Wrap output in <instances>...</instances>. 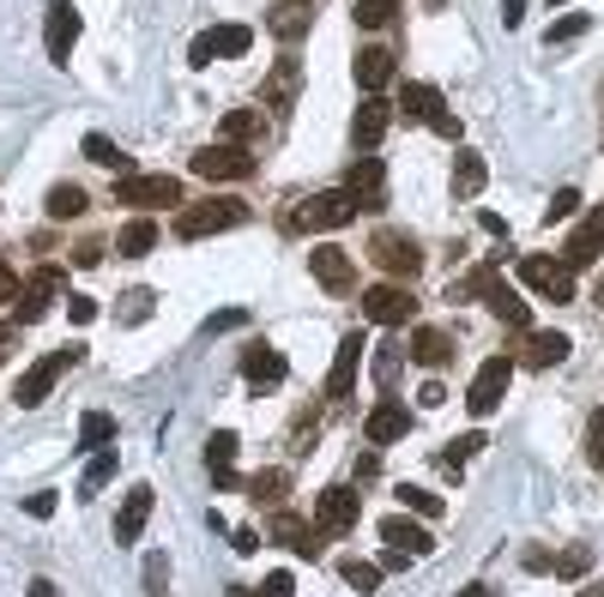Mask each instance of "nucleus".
<instances>
[{"label": "nucleus", "instance_id": "b1692460", "mask_svg": "<svg viewBox=\"0 0 604 597\" xmlns=\"http://www.w3.org/2000/svg\"><path fill=\"white\" fill-rule=\"evenodd\" d=\"M345 187H351V194H357V206H363V211H375V206H382V199H387V182H382V157H357V163H351V182H345Z\"/></svg>", "mask_w": 604, "mask_h": 597}, {"label": "nucleus", "instance_id": "5fc2aeb1", "mask_svg": "<svg viewBox=\"0 0 604 597\" xmlns=\"http://www.w3.org/2000/svg\"><path fill=\"white\" fill-rule=\"evenodd\" d=\"M520 568H526V573H556V556H551V549H526Z\"/></svg>", "mask_w": 604, "mask_h": 597}, {"label": "nucleus", "instance_id": "f3484780", "mask_svg": "<svg viewBox=\"0 0 604 597\" xmlns=\"http://www.w3.org/2000/svg\"><path fill=\"white\" fill-rule=\"evenodd\" d=\"M599 254H604V211H587V218L575 223V235H568L563 260L580 272V266H599Z\"/></svg>", "mask_w": 604, "mask_h": 597}, {"label": "nucleus", "instance_id": "c9c22d12", "mask_svg": "<svg viewBox=\"0 0 604 597\" xmlns=\"http://www.w3.org/2000/svg\"><path fill=\"white\" fill-rule=\"evenodd\" d=\"M242 489H249V495H254V501H261V507H285L290 471H254V477L242 483Z\"/></svg>", "mask_w": 604, "mask_h": 597}, {"label": "nucleus", "instance_id": "412c9836", "mask_svg": "<svg viewBox=\"0 0 604 597\" xmlns=\"http://www.w3.org/2000/svg\"><path fill=\"white\" fill-rule=\"evenodd\" d=\"M411 363L442 375V368L454 363V338H447L442 326H418V332H411Z\"/></svg>", "mask_w": 604, "mask_h": 597}, {"label": "nucleus", "instance_id": "72a5a7b5", "mask_svg": "<svg viewBox=\"0 0 604 597\" xmlns=\"http://www.w3.org/2000/svg\"><path fill=\"white\" fill-rule=\"evenodd\" d=\"M387 78H394V54H387V49H363V54H357V85H363L369 97L382 92Z\"/></svg>", "mask_w": 604, "mask_h": 597}, {"label": "nucleus", "instance_id": "6ab92c4d", "mask_svg": "<svg viewBox=\"0 0 604 597\" xmlns=\"http://www.w3.org/2000/svg\"><path fill=\"white\" fill-rule=\"evenodd\" d=\"M273 537H278L285 549H297L302 561H315L321 549H327V544H321V532H315V525H309V520H297V513H285V507L273 513Z\"/></svg>", "mask_w": 604, "mask_h": 597}, {"label": "nucleus", "instance_id": "0eeeda50", "mask_svg": "<svg viewBox=\"0 0 604 597\" xmlns=\"http://www.w3.org/2000/svg\"><path fill=\"white\" fill-rule=\"evenodd\" d=\"M116 199H121V206H140V211L182 206V182H176V175H121Z\"/></svg>", "mask_w": 604, "mask_h": 597}, {"label": "nucleus", "instance_id": "9d476101", "mask_svg": "<svg viewBox=\"0 0 604 597\" xmlns=\"http://www.w3.org/2000/svg\"><path fill=\"white\" fill-rule=\"evenodd\" d=\"M194 175H206V182H249L254 175V157L242 151V145H206V151H194Z\"/></svg>", "mask_w": 604, "mask_h": 597}, {"label": "nucleus", "instance_id": "680f3d73", "mask_svg": "<svg viewBox=\"0 0 604 597\" xmlns=\"http://www.w3.org/2000/svg\"><path fill=\"white\" fill-rule=\"evenodd\" d=\"M25 592H31V597H61V592H55V580H31Z\"/></svg>", "mask_w": 604, "mask_h": 597}, {"label": "nucleus", "instance_id": "338daca9", "mask_svg": "<svg viewBox=\"0 0 604 597\" xmlns=\"http://www.w3.org/2000/svg\"><path fill=\"white\" fill-rule=\"evenodd\" d=\"M551 7H575V0H551Z\"/></svg>", "mask_w": 604, "mask_h": 597}, {"label": "nucleus", "instance_id": "7c9ffc66", "mask_svg": "<svg viewBox=\"0 0 604 597\" xmlns=\"http://www.w3.org/2000/svg\"><path fill=\"white\" fill-rule=\"evenodd\" d=\"M85 206H92V199H85V187H80V182H55V187H49V199H43V211H49L55 223L85 218Z\"/></svg>", "mask_w": 604, "mask_h": 597}, {"label": "nucleus", "instance_id": "a19ab883", "mask_svg": "<svg viewBox=\"0 0 604 597\" xmlns=\"http://www.w3.org/2000/svg\"><path fill=\"white\" fill-rule=\"evenodd\" d=\"M399 368H406V351H399V344H382V351H375V380H382V392H394Z\"/></svg>", "mask_w": 604, "mask_h": 597}, {"label": "nucleus", "instance_id": "a211bd4d", "mask_svg": "<svg viewBox=\"0 0 604 597\" xmlns=\"http://www.w3.org/2000/svg\"><path fill=\"white\" fill-rule=\"evenodd\" d=\"M363 435H369L375 447H394V441H406V435H411V411H406L399 399H382L375 411H369Z\"/></svg>", "mask_w": 604, "mask_h": 597}, {"label": "nucleus", "instance_id": "79ce46f5", "mask_svg": "<svg viewBox=\"0 0 604 597\" xmlns=\"http://www.w3.org/2000/svg\"><path fill=\"white\" fill-rule=\"evenodd\" d=\"M556 573H563V580H587V573H592V549L587 544H568L563 556H556Z\"/></svg>", "mask_w": 604, "mask_h": 597}, {"label": "nucleus", "instance_id": "e433bc0d", "mask_svg": "<svg viewBox=\"0 0 604 597\" xmlns=\"http://www.w3.org/2000/svg\"><path fill=\"white\" fill-rule=\"evenodd\" d=\"M339 580L351 585V592H375V585H382V561H363V556H345L339 561Z\"/></svg>", "mask_w": 604, "mask_h": 597}, {"label": "nucleus", "instance_id": "39448f33", "mask_svg": "<svg viewBox=\"0 0 604 597\" xmlns=\"http://www.w3.org/2000/svg\"><path fill=\"white\" fill-rule=\"evenodd\" d=\"M80 356H85V344H67V351H55V356H43V363H31V368H25V380L13 387V399L25 404V411H31V404H43V399L55 392V380L67 375V368H80Z\"/></svg>", "mask_w": 604, "mask_h": 597}, {"label": "nucleus", "instance_id": "7ed1b4c3", "mask_svg": "<svg viewBox=\"0 0 604 597\" xmlns=\"http://www.w3.org/2000/svg\"><path fill=\"white\" fill-rule=\"evenodd\" d=\"M357 194L351 187H333V194H315V199H302L297 211L285 218V230H345V223L357 218Z\"/></svg>", "mask_w": 604, "mask_h": 597}, {"label": "nucleus", "instance_id": "603ef678", "mask_svg": "<svg viewBox=\"0 0 604 597\" xmlns=\"http://www.w3.org/2000/svg\"><path fill=\"white\" fill-rule=\"evenodd\" d=\"M55 507H61V501H55V489L25 495V513H31V520H55Z\"/></svg>", "mask_w": 604, "mask_h": 597}, {"label": "nucleus", "instance_id": "8fccbe9b", "mask_svg": "<svg viewBox=\"0 0 604 597\" xmlns=\"http://www.w3.org/2000/svg\"><path fill=\"white\" fill-rule=\"evenodd\" d=\"M575 211H580V194H575V187H563V194L551 199V211H544V223L556 230V223H563V218H575Z\"/></svg>", "mask_w": 604, "mask_h": 597}, {"label": "nucleus", "instance_id": "69168bd1", "mask_svg": "<svg viewBox=\"0 0 604 597\" xmlns=\"http://www.w3.org/2000/svg\"><path fill=\"white\" fill-rule=\"evenodd\" d=\"M460 597H496V592H490V585H466Z\"/></svg>", "mask_w": 604, "mask_h": 597}, {"label": "nucleus", "instance_id": "a878e982", "mask_svg": "<svg viewBox=\"0 0 604 597\" xmlns=\"http://www.w3.org/2000/svg\"><path fill=\"white\" fill-rule=\"evenodd\" d=\"M399 115L435 127V121L447 115V109H442V92H435V85H406V92H399Z\"/></svg>", "mask_w": 604, "mask_h": 597}, {"label": "nucleus", "instance_id": "cd10ccee", "mask_svg": "<svg viewBox=\"0 0 604 597\" xmlns=\"http://www.w3.org/2000/svg\"><path fill=\"white\" fill-rule=\"evenodd\" d=\"M382 537H387L394 549H411V556H430V549H435V537L423 532L411 513H394V520H382Z\"/></svg>", "mask_w": 604, "mask_h": 597}, {"label": "nucleus", "instance_id": "c03bdc74", "mask_svg": "<svg viewBox=\"0 0 604 597\" xmlns=\"http://www.w3.org/2000/svg\"><path fill=\"white\" fill-rule=\"evenodd\" d=\"M152 290H128V296H121V326H140V320H152Z\"/></svg>", "mask_w": 604, "mask_h": 597}, {"label": "nucleus", "instance_id": "ea45409f", "mask_svg": "<svg viewBox=\"0 0 604 597\" xmlns=\"http://www.w3.org/2000/svg\"><path fill=\"white\" fill-rule=\"evenodd\" d=\"M587 31H592V13H563L551 31H544V49H563V42L587 37Z\"/></svg>", "mask_w": 604, "mask_h": 597}, {"label": "nucleus", "instance_id": "37998d69", "mask_svg": "<svg viewBox=\"0 0 604 597\" xmlns=\"http://www.w3.org/2000/svg\"><path fill=\"white\" fill-rule=\"evenodd\" d=\"M394 13H399V0H357V25L363 31H382Z\"/></svg>", "mask_w": 604, "mask_h": 597}, {"label": "nucleus", "instance_id": "ddd939ff", "mask_svg": "<svg viewBox=\"0 0 604 597\" xmlns=\"http://www.w3.org/2000/svg\"><path fill=\"white\" fill-rule=\"evenodd\" d=\"M152 507H158V489H152V483H133L121 513H116V544H140L145 525H152Z\"/></svg>", "mask_w": 604, "mask_h": 597}, {"label": "nucleus", "instance_id": "2f4dec72", "mask_svg": "<svg viewBox=\"0 0 604 597\" xmlns=\"http://www.w3.org/2000/svg\"><path fill=\"white\" fill-rule=\"evenodd\" d=\"M490 187V163L478 151H460V163H454V199H478Z\"/></svg>", "mask_w": 604, "mask_h": 597}, {"label": "nucleus", "instance_id": "774afa93", "mask_svg": "<svg viewBox=\"0 0 604 597\" xmlns=\"http://www.w3.org/2000/svg\"><path fill=\"white\" fill-rule=\"evenodd\" d=\"M302 7H309V0H302Z\"/></svg>", "mask_w": 604, "mask_h": 597}, {"label": "nucleus", "instance_id": "bf43d9fd", "mask_svg": "<svg viewBox=\"0 0 604 597\" xmlns=\"http://www.w3.org/2000/svg\"><path fill=\"white\" fill-rule=\"evenodd\" d=\"M0 302H19V278H13V266L0 260Z\"/></svg>", "mask_w": 604, "mask_h": 597}, {"label": "nucleus", "instance_id": "09e8293b", "mask_svg": "<svg viewBox=\"0 0 604 597\" xmlns=\"http://www.w3.org/2000/svg\"><path fill=\"white\" fill-rule=\"evenodd\" d=\"M484 447H490V441H484V435H478V429H472V435H460V441H447V465L460 471L466 459H478V453H484Z\"/></svg>", "mask_w": 604, "mask_h": 597}, {"label": "nucleus", "instance_id": "c756f323", "mask_svg": "<svg viewBox=\"0 0 604 597\" xmlns=\"http://www.w3.org/2000/svg\"><path fill=\"white\" fill-rule=\"evenodd\" d=\"M266 133V109H230V115L218 121V139L224 145H249Z\"/></svg>", "mask_w": 604, "mask_h": 597}, {"label": "nucleus", "instance_id": "6e6d98bb", "mask_svg": "<svg viewBox=\"0 0 604 597\" xmlns=\"http://www.w3.org/2000/svg\"><path fill=\"white\" fill-rule=\"evenodd\" d=\"M254 592H261V597H290V592H297V580H290V573H266V585H254Z\"/></svg>", "mask_w": 604, "mask_h": 597}, {"label": "nucleus", "instance_id": "bb28decb", "mask_svg": "<svg viewBox=\"0 0 604 597\" xmlns=\"http://www.w3.org/2000/svg\"><path fill=\"white\" fill-rule=\"evenodd\" d=\"M568 344L563 332H526V351H520V363H532V368H556V363H568Z\"/></svg>", "mask_w": 604, "mask_h": 597}, {"label": "nucleus", "instance_id": "864d4df0", "mask_svg": "<svg viewBox=\"0 0 604 597\" xmlns=\"http://www.w3.org/2000/svg\"><path fill=\"white\" fill-rule=\"evenodd\" d=\"M237 326H249V314H242V308H224V314H212V320H206V332H237Z\"/></svg>", "mask_w": 604, "mask_h": 597}, {"label": "nucleus", "instance_id": "58836bf2", "mask_svg": "<svg viewBox=\"0 0 604 597\" xmlns=\"http://www.w3.org/2000/svg\"><path fill=\"white\" fill-rule=\"evenodd\" d=\"M116 441V416L109 411H85L80 416V447H109Z\"/></svg>", "mask_w": 604, "mask_h": 597}, {"label": "nucleus", "instance_id": "20e7f679", "mask_svg": "<svg viewBox=\"0 0 604 597\" xmlns=\"http://www.w3.org/2000/svg\"><path fill=\"white\" fill-rule=\"evenodd\" d=\"M369 260L382 266L387 278L411 284V278L423 272V247H418V235H406V230H375V242H369Z\"/></svg>", "mask_w": 604, "mask_h": 597}, {"label": "nucleus", "instance_id": "9b49d317", "mask_svg": "<svg viewBox=\"0 0 604 597\" xmlns=\"http://www.w3.org/2000/svg\"><path fill=\"white\" fill-rule=\"evenodd\" d=\"M254 49V31L249 25H212L194 37V49H188V66H212L218 54H249Z\"/></svg>", "mask_w": 604, "mask_h": 597}, {"label": "nucleus", "instance_id": "4c0bfd02", "mask_svg": "<svg viewBox=\"0 0 604 597\" xmlns=\"http://www.w3.org/2000/svg\"><path fill=\"white\" fill-rule=\"evenodd\" d=\"M85 157H92L97 169H116V175H133V163L116 151V139H104V133H85Z\"/></svg>", "mask_w": 604, "mask_h": 597}, {"label": "nucleus", "instance_id": "6e6552de", "mask_svg": "<svg viewBox=\"0 0 604 597\" xmlns=\"http://www.w3.org/2000/svg\"><path fill=\"white\" fill-rule=\"evenodd\" d=\"M357 513H363V501H357V489H345V483L315 495V532L321 537H345L357 525Z\"/></svg>", "mask_w": 604, "mask_h": 597}, {"label": "nucleus", "instance_id": "473e14b6", "mask_svg": "<svg viewBox=\"0 0 604 597\" xmlns=\"http://www.w3.org/2000/svg\"><path fill=\"white\" fill-rule=\"evenodd\" d=\"M152 247H158V223H152V218L121 223V235H116V254H121V260H140V254H152Z\"/></svg>", "mask_w": 604, "mask_h": 597}, {"label": "nucleus", "instance_id": "f8f14e48", "mask_svg": "<svg viewBox=\"0 0 604 597\" xmlns=\"http://www.w3.org/2000/svg\"><path fill=\"white\" fill-rule=\"evenodd\" d=\"M411 314H418V302H411L406 284H375V290H363V320H375V326H406Z\"/></svg>", "mask_w": 604, "mask_h": 597}, {"label": "nucleus", "instance_id": "2eb2a0df", "mask_svg": "<svg viewBox=\"0 0 604 597\" xmlns=\"http://www.w3.org/2000/svg\"><path fill=\"white\" fill-rule=\"evenodd\" d=\"M43 42H49L55 66L73 61V42H80V13H73V0H49V31H43Z\"/></svg>", "mask_w": 604, "mask_h": 597}, {"label": "nucleus", "instance_id": "c85d7f7f", "mask_svg": "<svg viewBox=\"0 0 604 597\" xmlns=\"http://www.w3.org/2000/svg\"><path fill=\"white\" fill-rule=\"evenodd\" d=\"M297 92H302V61H297V54H285V61H278L273 73H266V103L285 109Z\"/></svg>", "mask_w": 604, "mask_h": 597}, {"label": "nucleus", "instance_id": "a18cd8bd", "mask_svg": "<svg viewBox=\"0 0 604 597\" xmlns=\"http://www.w3.org/2000/svg\"><path fill=\"white\" fill-rule=\"evenodd\" d=\"M109 477H116V453H97L92 465H85V483H80V495H97Z\"/></svg>", "mask_w": 604, "mask_h": 597}, {"label": "nucleus", "instance_id": "dca6fc26", "mask_svg": "<svg viewBox=\"0 0 604 597\" xmlns=\"http://www.w3.org/2000/svg\"><path fill=\"white\" fill-rule=\"evenodd\" d=\"M55 296H61V272H55V266H43V272H31V284L19 290V302H13L19 326L43 320V314H49V302H55Z\"/></svg>", "mask_w": 604, "mask_h": 597}, {"label": "nucleus", "instance_id": "f03ea898", "mask_svg": "<svg viewBox=\"0 0 604 597\" xmlns=\"http://www.w3.org/2000/svg\"><path fill=\"white\" fill-rule=\"evenodd\" d=\"M460 290L484 296V302H490V314H496V320H508L514 332H532V308L520 302V290H508V284H502V272H496V266H478V272L466 278V284H454V296H460Z\"/></svg>", "mask_w": 604, "mask_h": 597}, {"label": "nucleus", "instance_id": "4d7b16f0", "mask_svg": "<svg viewBox=\"0 0 604 597\" xmlns=\"http://www.w3.org/2000/svg\"><path fill=\"white\" fill-rule=\"evenodd\" d=\"M67 314H73V326H92L97 320V302L92 296H73V302H67Z\"/></svg>", "mask_w": 604, "mask_h": 597}, {"label": "nucleus", "instance_id": "aec40b11", "mask_svg": "<svg viewBox=\"0 0 604 597\" xmlns=\"http://www.w3.org/2000/svg\"><path fill=\"white\" fill-rule=\"evenodd\" d=\"M242 375H249V387L266 392L290 375V363H285V351H273V344H249V351H242Z\"/></svg>", "mask_w": 604, "mask_h": 597}, {"label": "nucleus", "instance_id": "49530a36", "mask_svg": "<svg viewBox=\"0 0 604 597\" xmlns=\"http://www.w3.org/2000/svg\"><path fill=\"white\" fill-rule=\"evenodd\" d=\"M145 592L170 597V556H145Z\"/></svg>", "mask_w": 604, "mask_h": 597}, {"label": "nucleus", "instance_id": "de8ad7c7", "mask_svg": "<svg viewBox=\"0 0 604 597\" xmlns=\"http://www.w3.org/2000/svg\"><path fill=\"white\" fill-rule=\"evenodd\" d=\"M399 501H406L411 513H418V520H435V513H442V495H430V489H411V483L399 489Z\"/></svg>", "mask_w": 604, "mask_h": 597}, {"label": "nucleus", "instance_id": "052dcab7", "mask_svg": "<svg viewBox=\"0 0 604 597\" xmlns=\"http://www.w3.org/2000/svg\"><path fill=\"white\" fill-rule=\"evenodd\" d=\"M520 19H526V0H502V25H520Z\"/></svg>", "mask_w": 604, "mask_h": 597}, {"label": "nucleus", "instance_id": "e2e57ef3", "mask_svg": "<svg viewBox=\"0 0 604 597\" xmlns=\"http://www.w3.org/2000/svg\"><path fill=\"white\" fill-rule=\"evenodd\" d=\"M13 356V326H0V363Z\"/></svg>", "mask_w": 604, "mask_h": 597}, {"label": "nucleus", "instance_id": "f257e3e1", "mask_svg": "<svg viewBox=\"0 0 604 597\" xmlns=\"http://www.w3.org/2000/svg\"><path fill=\"white\" fill-rule=\"evenodd\" d=\"M237 223H249V206H242V199H224V194L176 211V235H182V242H206V235L237 230Z\"/></svg>", "mask_w": 604, "mask_h": 597}, {"label": "nucleus", "instance_id": "1a4fd4ad", "mask_svg": "<svg viewBox=\"0 0 604 597\" xmlns=\"http://www.w3.org/2000/svg\"><path fill=\"white\" fill-rule=\"evenodd\" d=\"M508 380H514V356H490V363L472 375V392H466V411H472V416H490L502 399H508Z\"/></svg>", "mask_w": 604, "mask_h": 597}, {"label": "nucleus", "instance_id": "4468645a", "mask_svg": "<svg viewBox=\"0 0 604 597\" xmlns=\"http://www.w3.org/2000/svg\"><path fill=\"white\" fill-rule=\"evenodd\" d=\"M309 266H315V284L333 290V296H345V290L357 284V260L345 254V247H333V242H321L315 254H309Z\"/></svg>", "mask_w": 604, "mask_h": 597}, {"label": "nucleus", "instance_id": "393cba45", "mask_svg": "<svg viewBox=\"0 0 604 597\" xmlns=\"http://www.w3.org/2000/svg\"><path fill=\"white\" fill-rule=\"evenodd\" d=\"M309 25H315V13H309L302 0H278L273 19H266V31H273L278 42H302V37H309Z\"/></svg>", "mask_w": 604, "mask_h": 597}, {"label": "nucleus", "instance_id": "3c124183", "mask_svg": "<svg viewBox=\"0 0 604 597\" xmlns=\"http://www.w3.org/2000/svg\"><path fill=\"white\" fill-rule=\"evenodd\" d=\"M587 459H592V465H604V404L592 411V423H587Z\"/></svg>", "mask_w": 604, "mask_h": 597}, {"label": "nucleus", "instance_id": "4be33fe9", "mask_svg": "<svg viewBox=\"0 0 604 597\" xmlns=\"http://www.w3.org/2000/svg\"><path fill=\"white\" fill-rule=\"evenodd\" d=\"M387 121H394V103H382V97H363V103H357V115H351V139H357V151L382 145Z\"/></svg>", "mask_w": 604, "mask_h": 597}, {"label": "nucleus", "instance_id": "f704fd0d", "mask_svg": "<svg viewBox=\"0 0 604 597\" xmlns=\"http://www.w3.org/2000/svg\"><path fill=\"white\" fill-rule=\"evenodd\" d=\"M237 453H242L237 429H212V435H206V465H212V477H218V471H237Z\"/></svg>", "mask_w": 604, "mask_h": 597}, {"label": "nucleus", "instance_id": "423d86ee", "mask_svg": "<svg viewBox=\"0 0 604 597\" xmlns=\"http://www.w3.org/2000/svg\"><path fill=\"white\" fill-rule=\"evenodd\" d=\"M520 278H526V290H539L544 302H575V266H568V260L526 254V260H520Z\"/></svg>", "mask_w": 604, "mask_h": 597}, {"label": "nucleus", "instance_id": "13d9d810", "mask_svg": "<svg viewBox=\"0 0 604 597\" xmlns=\"http://www.w3.org/2000/svg\"><path fill=\"white\" fill-rule=\"evenodd\" d=\"M418 404H423V411H442V404H447V387H442V380H430V387L418 392Z\"/></svg>", "mask_w": 604, "mask_h": 597}, {"label": "nucleus", "instance_id": "0e129e2a", "mask_svg": "<svg viewBox=\"0 0 604 597\" xmlns=\"http://www.w3.org/2000/svg\"><path fill=\"white\" fill-rule=\"evenodd\" d=\"M580 597H604V580H587V585H580Z\"/></svg>", "mask_w": 604, "mask_h": 597}, {"label": "nucleus", "instance_id": "5701e85b", "mask_svg": "<svg viewBox=\"0 0 604 597\" xmlns=\"http://www.w3.org/2000/svg\"><path fill=\"white\" fill-rule=\"evenodd\" d=\"M357 363H363V332H351V338L339 344V356H333L327 399H351V387H357Z\"/></svg>", "mask_w": 604, "mask_h": 597}]
</instances>
